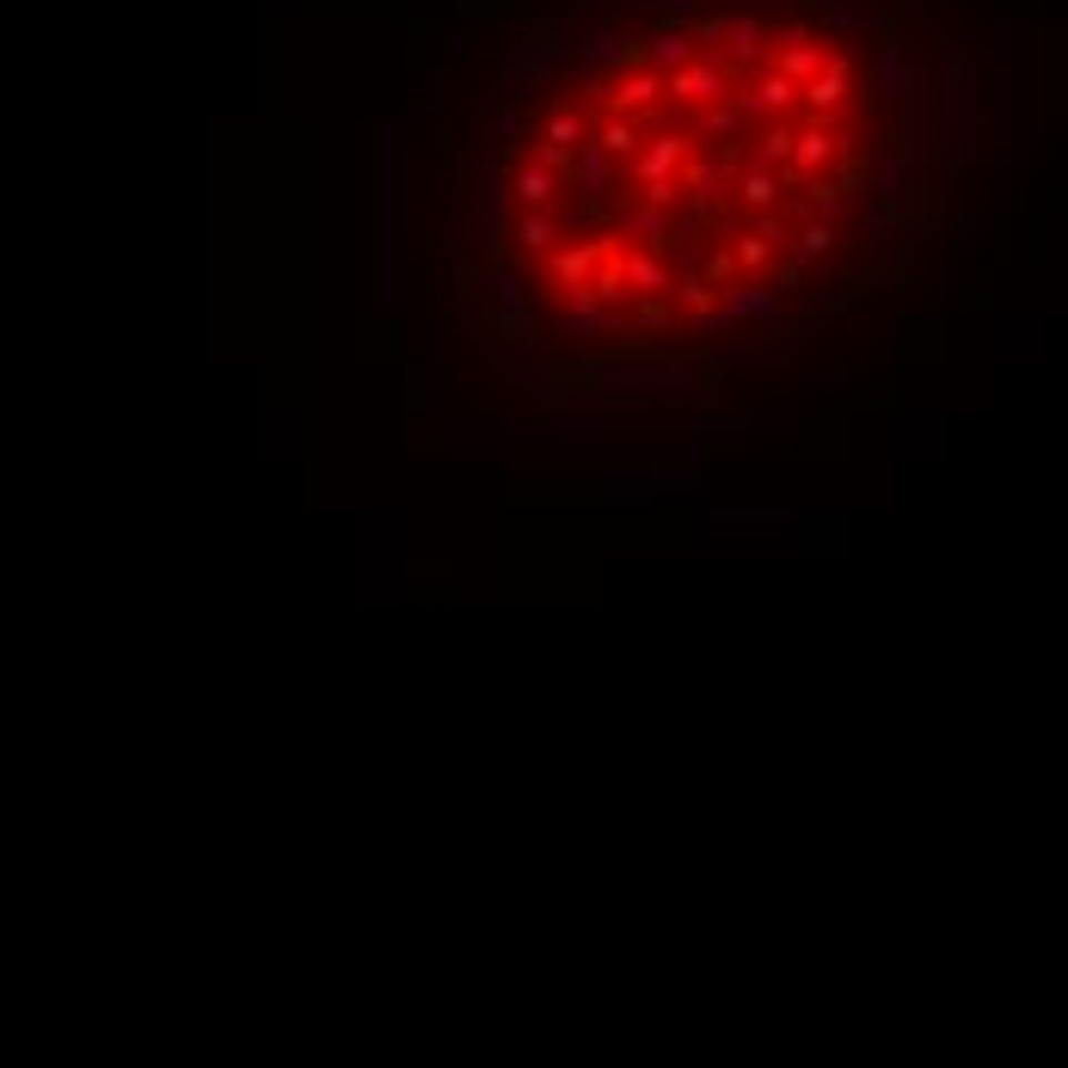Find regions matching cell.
I'll return each instance as SVG.
<instances>
[{
	"mask_svg": "<svg viewBox=\"0 0 1068 1068\" xmlns=\"http://www.w3.org/2000/svg\"><path fill=\"white\" fill-rule=\"evenodd\" d=\"M835 154V142H830V135H823V130H811V135H799V148H792V166H823V160H830Z\"/></svg>",
	"mask_w": 1068,
	"mask_h": 1068,
	"instance_id": "obj_16",
	"label": "cell"
},
{
	"mask_svg": "<svg viewBox=\"0 0 1068 1068\" xmlns=\"http://www.w3.org/2000/svg\"><path fill=\"white\" fill-rule=\"evenodd\" d=\"M578 55L583 62H596V68H608V62H639V50L620 31H583L578 38Z\"/></svg>",
	"mask_w": 1068,
	"mask_h": 1068,
	"instance_id": "obj_8",
	"label": "cell"
},
{
	"mask_svg": "<svg viewBox=\"0 0 1068 1068\" xmlns=\"http://www.w3.org/2000/svg\"><path fill=\"white\" fill-rule=\"evenodd\" d=\"M516 240H522V252H547V246L559 240V227L547 222L541 210H528V215H522V227H516Z\"/></svg>",
	"mask_w": 1068,
	"mask_h": 1068,
	"instance_id": "obj_15",
	"label": "cell"
},
{
	"mask_svg": "<svg viewBox=\"0 0 1068 1068\" xmlns=\"http://www.w3.org/2000/svg\"><path fill=\"white\" fill-rule=\"evenodd\" d=\"M700 430H706L712 443H738V436L755 430V418H738V424H731V418H712V424H700Z\"/></svg>",
	"mask_w": 1068,
	"mask_h": 1068,
	"instance_id": "obj_25",
	"label": "cell"
},
{
	"mask_svg": "<svg viewBox=\"0 0 1068 1068\" xmlns=\"http://www.w3.org/2000/svg\"><path fill=\"white\" fill-rule=\"evenodd\" d=\"M639 55H645V62L658 68L663 80H670V74H682V68L694 62V38H688L682 26H663V31H658V38H651V43H645V50H639Z\"/></svg>",
	"mask_w": 1068,
	"mask_h": 1068,
	"instance_id": "obj_4",
	"label": "cell"
},
{
	"mask_svg": "<svg viewBox=\"0 0 1068 1068\" xmlns=\"http://www.w3.org/2000/svg\"><path fill=\"white\" fill-rule=\"evenodd\" d=\"M608 387H694L688 363H608L602 369Z\"/></svg>",
	"mask_w": 1068,
	"mask_h": 1068,
	"instance_id": "obj_2",
	"label": "cell"
},
{
	"mask_svg": "<svg viewBox=\"0 0 1068 1068\" xmlns=\"http://www.w3.org/2000/svg\"><path fill=\"white\" fill-rule=\"evenodd\" d=\"M755 99H762V111H786V105H792V80L774 68V74H767L762 87H755Z\"/></svg>",
	"mask_w": 1068,
	"mask_h": 1068,
	"instance_id": "obj_22",
	"label": "cell"
},
{
	"mask_svg": "<svg viewBox=\"0 0 1068 1068\" xmlns=\"http://www.w3.org/2000/svg\"><path fill=\"white\" fill-rule=\"evenodd\" d=\"M799 387H811V394H842V387H847V375H805Z\"/></svg>",
	"mask_w": 1068,
	"mask_h": 1068,
	"instance_id": "obj_28",
	"label": "cell"
},
{
	"mask_svg": "<svg viewBox=\"0 0 1068 1068\" xmlns=\"http://www.w3.org/2000/svg\"><path fill=\"white\" fill-rule=\"evenodd\" d=\"M498 314L510 319V326H522V319L535 314V302H528V283H516V277L498 283Z\"/></svg>",
	"mask_w": 1068,
	"mask_h": 1068,
	"instance_id": "obj_14",
	"label": "cell"
},
{
	"mask_svg": "<svg viewBox=\"0 0 1068 1068\" xmlns=\"http://www.w3.org/2000/svg\"><path fill=\"white\" fill-rule=\"evenodd\" d=\"M596 148H602V154H633V148H639V130H633L627 118H614L602 135H596Z\"/></svg>",
	"mask_w": 1068,
	"mask_h": 1068,
	"instance_id": "obj_19",
	"label": "cell"
},
{
	"mask_svg": "<svg viewBox=\"0 0 1068 1068\" xmlns=\"http://www.w3.org/2000/svg\"><path fill=\"white\" fill-rule=\"evenodd\" d=\"M553 271H559V289H583V283H590V271H596V246H571V252H559Z\"/></svg>",
	"mask_w": 1068,
	"mask_h": 1068,
	"instance_id": "obj_10",
	"label": "cell"
},
{
	"mask_svg": "<svg viewBox=\"0 0 1068 1068\" xmlns=\"http://www.w3.org/2000/svg\"><path fill=\"white\" fill-rule=\"evenodd\" d=\"M700 474L694 467H645V474H608L596 486L602 510H651L658 498H694Z\"/></svg>",
	"mask_w": 1068,
	"mask_h": 1068,
	"instance_id": "obj_1",
	"label": "cell"
},
{
	"mask_svg": "<svg viewBox=\"0 0 1068 1068\" xmlns=\"http://www.w3.org/2000/svg\"><path fill=\"white\" fill-rule=\"evenodd\" d=\"M817 68H823V50H786L780 55V74L786 80H811Z\"/></svg>",
	"mask_w": 1068,
	"mask_h": 1068,
	"instance_id": "obj_23",
	"label": "cell"
},
{
	"mask_svg": "<svg viewBox=\"0 0 1068 1068\" xmlns=\"http://www.w3.org/2000/svg\"><path fill=\"white\" fill-rule=\"evenodd\" d=\"M842 99H847V68L835 62V68H823V74L811 80V105L830 111V105H842Z\"/></svg>",
	"mask_w": 1068,
	"mask_h": 1068,
	"instance_id": "obj_12",
	"label": "cell"
},
{
	"mask_svg": "<svg viewBox=\"0 0 1068 1068\" xmlns=\"http://www.w3.org/2000/svg\"><path fill=\"white\" fill-rule=\"evenodd\" d=\"M658 93H670V80H663L658 68H633V74L620 80V93H608V105H614V118H627V111H639V105H658Z\"/></svg>",
	"mask_w": 1068,
	"mask_h": 1068,
	"instance_id": "obj_6",
	"label": "cell"
},
{
	"mask_svg": "<svg viewBox=\"0 0 1068 1068\" xmlns=\"http://www.w3.org/2000/svg\"><path fill=\"white\" fill-rule=\"evenodd\" d=\"M608 160H614V154H602V148H583V154H578V179H583V185H590V191H602L608 185Z\"/></svg>",
	"mask_w": 1068,
	"mask_h": 1068,
	"instance_id": "obj_20",
	"label": "cell"
},
{
	"mask_svg": "<svg viewBox=\"0 0 1068 1068\" xmlns=\"http://www.w3.org/2000/svg\"><path fill=\"white\" fill-rule=\"evenodd\" d=\"M762 258H767V240H755V234H750V240H738V264H750V271H755Z\"/></svg>",
	"mask_w": 1068,
	"mask_h": 1068,
	"instance_id": "obj_27",
	"label": "cell"
},
{
	"mask_svg": "<svg viewBox=\"0 0 1068 1068\" xmlns=\"http://www.w3.org/2000/svg\"><path fill=\"white\" fill-rule=\"evenodd\" d=\"M553 191H559V172H553V166H541V160L516 172V197H522L528 210H541V203L553 197Z\"/></svg>",
	"mask_w": 1068,
	"mask_h": 1068,
	"instance_id": "obj_9",
	"label": "cell"
},
{
	"mask_svg": "<svg viewBox=\"0 0 1068 1068\" xmlns=\"http://www.w3.org/2000/svg\"><path fill=\"white\" fill-rule=\"evenodd\" d=\"M627 283H633L639 295H658L670 277H663V264H658V258H627Z\"/></svg>",
	"mask_w": 1068,
	"mask_h": 1068,
	"instance_id": "obj_18",
	"label": "cell"
},
{
	"mask_svg": "<svg viewBox=\"0 0 1068 1068\" xmlns=\"http://www.w3.org/2000/svg\"><path fill=\"white\" fill-rule=\"evenodd\" d=\"M743 203H750V210H762V203H774V191H780V179H774V172H762V166H750V172H743Z\"/></svg>",
	"mask_w": 1068,
	"mask_h": 1068,
	"instance_id": "obj_17",
	"label": "cell"
},
{
	"mask_svg": "<svg viewBox=\"0 0 1068 1068\" xmlns=\"http://www.w3.org/2000/svg\"><path fill=\"white\" fill-rule=\"evenodd\" d=\"M688 154V142H682V135H658V142H651L645 148V160H639V185H663V179H670V166H675V160H682Z\"/></svg>",
	"mask_w": 1068,
	"mask_h": 1068,
	"instance_id": "obj_7",
	"label": "cell"
},
{
	"mask_svg": "<svg viewBox=\"0 0 1068 1068\" xmlns=\"http://www.w3.org/2000/svg\"><path fill=\"white\" fill-rule=\"evenodd\" d=\"M670 93L688 99V105H712L725 93V62H688L682 74H670Z\"/></svg>",
	"mask_w": 1068,
	"mask_h": 1068,
	"instance_id": "obj_3",
	"label": "cell"
},
{
	"mask_svg": "<svg viewBox=\"0 0 1068 1068\" xmlns=\"http://www.w3.org/2000/svg\"><path fill=\"white\" fill-rule=\"evenodd\" d=\"M578 135H583V123H578V118H571V111H559V118H553V123H547V142H553V148H566V142H578Z\"/></svg>",
	"mask_w": 1068,
	"mask_h": 1068,
	"instance_id": "obj_26",
	"label": "cell"
},
{
	"mask_svg": "<svg viewBox=\"0 0 1068 1068\" xmlns=\"http://www.w3.org/2000/svg\"><path fill=\"white\" fill-rule=\"evenodd\" d=\"M663 227H670V222H663L658 203H645V210L627 215V234H633V240H663Z\"/></svg>",
	"mask_w": 1068,
	"mask_h": 1068,
	"instance_id": "obj_21",
	"label": "cell"
},
{
	"mask_svg": "<svg viewBox=\"0 0 1068 1068\" xmlns=\"http://www.w3.org/2000/svg\"><path fill=\"white\" fill-rule=\"evenodd\" d=\"M725 319H780V289H767V283H738V289H725V307H719Z\"/></svg>",
	"mask_w": 1068,
	"mask_h": 1068,
	"instance_id": "obj_5",
	"label": "cell"
},
{
	"mask_svg": "<svg viewBox=\"0 0 1068 1068\" xmlns=\"http://www.w3.org/2000/svg\"><path fill=\"white\" fill-rule=\"evenodd\" d=\"M792 148H799V135H792L786 123H774V130L762 135V148H755V154H762L767 166H774V160H792Z\"/></svg>",
	"mask_w": 1068,
	"mask_h": 1068,
	"instance_id": "obj_24",
	"label": "cell"
},
{
	"mask_svg": "<svg viewBox=\"0 0 1068 1068\" xmlns=\"http://www.w3.org/2000/svg\"><path fill=\"white\" fill-rule=\"evenodd\" d=\"M872 80H878V99H884V105H891V111H903V99H909V93H903V87H909V80H903V62H897V55H891V50L878 55V68H872Z\"/></svg>",
	"mask_w": 1068,
	"mask_h": 1068,
	"instance_id": "obj_11",
	"label": "cell"
},
{
	"mask_svg": "<svg viewBox=\"0 0 1068 1068\" xmlns=\"http://www.w3.org/2000/svg\"><path fill=\"white\" fill-rule=\"evenodd\" d=\"M675 302H682L688 314H712V283L700 277V271H682V277H675Z\"/></svg>",
	"mask_w": 1068,
	"mask_h": 1068,
	"instance_id": "obj_13",
	"label": "cell"
}]
</instances>
